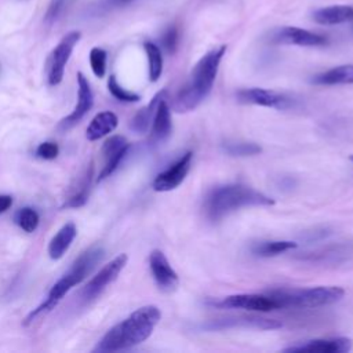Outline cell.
Segmentation results:
<instances>
[{"instance_id": "obj_23", "label": "cell", "mask_w": 353, "mask_h": 353, "mask_svg": "<svg viewBox=\"0 0 353 353\" xmlns=\"http://www.w3.org/2000/svg\"><path fill=\"white\" fill-rule=\"evenodd\" d=\"M165 94H167L165 90L159 91V92L152 98V101H150L146 106H143L142 109H139V110L135 113V116L132 117V120H131V123H130V128H131L134 132H137V134L148 132L149 125H150L152 121H153V116H154V113H156L157 105H159L160 99H161L163 97H165Z\"/></svg>"}, {"instance_id": "obj_10", "label": "cell", "mask_w": 353, "mask_h": 353, "mask_svg": "<svg viewBox=\"0 0 353 353\" xmlns=\"http://www.w3.org/2000/svg\"><path fill=\"white\" fill-rule=\"evenodd\" d=\"M236 99L240 103L245 105H256L263 108L272 109H288L292 106V99L279 91L252 87V88H243L236 92Z\"/></svg>"}, {"instance_id": "obj_21", "label": "cell", "mask_w": 353, "mask_h": 353, "mask_svg": "<svg viewBox=\"0 0 353 353\" xmlns=\"http://www.w3.org/2000/svg\"><path fill=\"white\" fill-rule=\"evenodd\" d=\"M313 19L320 25H339L345 22L353 23V7L352 6L323 7L313 12Z\"/></svg>"}, {"instance_id": "obj_2", "label": "cell", "mask_w": 353, "mask_h": 353, "mask_svg": "<svg viewBox=\"0 0 353 353\" xmlns=\"http://www.w3.org/2000/svg\"><path fill=\"white\" fill-rule=\"evenodd\" d=\"M225 52L226 46H219L210 50L199 59L188 81L175 95L174 109L178 113H188L194 110L208 97L215 83Z\"/></svg>"}, {"instance_id": "obj_32", "label": "cell", "mask_w": 353, "mask_h": 353, "mask_svg": "<svg viewBox=\"0 0 353 353\" xmlns=\"http://www.w3.org/2000/svg\"><path fill=\"white\" fill-rule=\"evenodd\" d=\"M58 153H59V148L52 141L41 142L36 148V156L40 157V159H44V160H52L58 156Z\"/></svg>"}, {"instance_id": "obj_19", "label": "cell", "mask_w": 353, "mask_h": 353, "mask_svg": "<svg viewBox=\"0 0 353 353\" xmlns=\"http://www.w3.org/2000/svg\"><path fill=\"white\" fill-rule=\"evenodd\" d=\"M77 236V228L73 222H68L65 223L55 234L54 237L50 240L48 243V256L54 261L59 259L63 256V254L69 250L70 244L73 243V240Z\"/></svg>"}, {"instance_id": "obj_33", "label": "cell", "mask_w": 353, "mask_h": 353, "mask_svg": "<svg viewBox=\"0 0 353 353\" xmlns=\"http://www.w3.org/2000/svg\"><path fill=\"white\" fill-rule=\"evenodd\" d=\"M161 46L163 48L170 52L174 54L178 46V30L174 26H170L161 36Z\"/></svg>"}, {"instance_id": "obj_9", "label": "cell", "mask_w": 353, "mask_h": 353, "mask_svg": "<svg viewBox=\"0 0 353 353\" xmlns=\"http://www.w3.org/2000/svg\"><path fill=\"white\" fill-rule=\"evenodd\" d=\"M193 160V152L188 150L185 152L176 161H174L170 167H167L164 171L159 172L153 182L152 188L156 192H170L176 189L186 178V175L190 171Z\"/></svg>"}, {"instance_id": "obj_6", "label": "cell", "mask_w": 353, "mask_h": 353, "mask_svg": "<svg viewBox=\"0 0 353 353\" xmlns=\"http://www.w3.org/2000/svg\"><path fill=\"white\" fill-rule=\"evenodd\" d=\"M207 303L218 309H243L251 312H272L280 309L276 298L268 291L263 294H233L221 299H210Z\"/></svg>"}, {"instance_id": "obj_24", "label": "cell", "mask_w": 353, "mask_h": 353, "mask_svg": "<svg viewBox=\"0 0 353 353\" xmlns=\"http://www.w3.org/2000/svg\"><path fill=\"white\" fill-rule=\"evenodd\" d=\"M296 247H298V244L291 240H268V241L255 243L251 247V251H252V254H255L258 256L269 258V256H276L279 254L287 252Z\"/></svg>"}, {"instance_id": "obj_16", "label": "cell", "mask_w": 353, "mask_h": 353, "mask_svg": "<svg viewBox=\"0 0 353 353\" xmlns=\"http://www.w3.org/2000/svg\"><path fill=\"white\" fill-rule=\"evenodd\" d=\"M273 41L301 47H321L328 43L327 37L296 26H283L273 33Z\"/></svg>"}, {"instance_id": "obj_8", "label": "cell", "mask_w": 353, "mask_h": 353, "mask_svg": "<svg viewBox=\"0 0 353 353\" xmlns=\"http://www.w3.org/2000/svg\"><path fill=\"white\" fill-rule=\"evenodd\" d=\"M128 256L127 254H119L117 256H114L110 262H108L95 276H92L90 279V281L84 285V288L81 290V296L84 301H91L95 299L98 295L102 294V291L112 284L119 274L121 273V270L124 269V266L127 265Z\"/></svg>"}, {"instance_id": "obj_15", "label": "cell", "mask_w": 353, "mask_h": 353, "mask_svg": "<svg viewBox=\"0 0 353 353\" xmlns=\"http://www.w3.org/2000/svg\"><path fill=\"white\" fill-rule=\"evenodd\" d=\"M149 268L157 287L165 292L174 291L179 284L178 273L170 265L167 256L160 250H153L149 255Z\"/></svg>"}, {"instance_id": "obj_5", "label": "cell", "mask_w": 353, "mask_h": 353, "mask_svg": "<svg viewBox=\"0 0 353 353\" xmlns=\"http://www.w3.org/2000/svg\"><path fill=\"white\" fill-rule=\"evenodd\" d=\"M280 309L287 307H320L328 306L341 301L345 295V290L336 285H319L310 288H279L270 290Z\"/></svg>"}, {"instance_id": "obj_11", "label": "cell", "mask_w": 353, "mask_h": 353, "mask_svg": "<svg viewBox=\"0 0 353 353\" xmlns=\"http://www.w3.org/2000/svg\"><path fill=\"white\" fill-rule=\"evenodd\" d=\"M353 341L346 336L335 338H314L295 342L283 349L288 353H302V352H319V353H346L352 350Z\"/></svg>"}, {"instance_id": "obj_14", "label": "cell", "mask_w": 353, "mask_h": 353, "mask_svg": "<svg viewBox=\"0 0 353 353\" xmlns=\"http://www.w3.org/2000/svg\"><path fill=\"white\" fill-rule=\"evenodd\" d=\"M283 324L274 319H265L256 316H237V317H225L210 320L201 325L203 330L207 331H218V330H228L236 327L244 328H259V330H276L280 328Z\"/></svg>"}, {"instance_id": "obj_30", "label": "cell", "mask_w": 353, "mask_h": 353, "mask_svg": "<svg viewBox=\"0 0 353 353\" xmlns=\"http://www.w3.org/2000/svg\"><path fill=\"white\" fill-rule=\"evenodd\" d=\"M106 59H108V52L103 48L94 47L90 51V65L92 69V73L97 77H103L106 72Z\"/></svg>"}, {"instance_id": "obj_29", "label": "cell", "mask_w": 353, "mask_h": 353, "mask_svg": "<svg viewBox=\"0 0 353 353\" xmlns=\"http://www.w3.org/2000/svg\"><path fill=\"white\" fill-rule=\"evenodd\" d=\"M73 1L74 0H51L48 4V8L46 11V15H44L46 23L52 25L57 21H59Z\"/></svg>"}, {"instance_id": "obj_28", "label": "cell", "mask_w": 353, "mask_h": 353, "mask_svg": "<svg viewBox=\"0 0 353 353\" xmlns=\"http://www.w3.org/2000/svg\"><path fill=\"white\" fill-rule=\"evenodd\" d=\"M108 90L109 92L120 102H138L141 99V95L137 92H132L130 90H125L124 87L120 85V83L117 81L114 74H110L108 79Z\"/></svg>"}, {"instance_id": "obj_7", "label": "cell", "mask_w": 353, "mask_h": 353, "mask_svg": "<svg viewBox=\"0 0 353 353\" xmlns=\"http://www.w3.org/2000/svg\"><path fill=\"white\" fill-rule=\"evenodd\" d=\"M81 37V33L79 30H72L66 33L61 41L57 44V47L52 50L50 59H48V84L57 85L62 81L65 66L72 55V51L74 46L79 43Z\"/></svg>"}, {"instance_id": "obj_31", "label": "cell", "mask_w": 353, "mask_h": 353, "mask_svg": "<svg viewBox=\"0 0 353 353\" xmlns=\"http://www.w3.org/2000/svg\"><path fill=\"white\" fill-rule=\"evenodd\" d=\"M134 0H101L98 4H95L91 11L95 14V15H102V14H106L109 11H114V10H119V8H123L128 4H131Z\"/></svg>"}, {"instance_id": "obj_34", "label": "cell", "mask_w": 353, "mask_h": 353, "mask_svg": "<svg viewBox=\"0 0 353 353\" xmlns=\"http://www.w3.org/2000/svg\"><path fill=\"white\" fill-rule=\"evenodd\" d=\"M88 200V193H87V189H81L79 192H76L74 194H72L63 204V207L66 208H79V207H83Z\"/></svg>"}, {"instance_id": "obj_36", "label": "cell", "mask_w": 353, "mask_h": 353, "mask_svg": "<svg viewBox=\"0 0 353 353\" xmlns=\"http://www.w3.org/2000/svg\"><path fill=\"white\" fill-rule=\"evenodd\" d=\"M350 160H352V161H353V156H350Z\"/></svg>"}, {"instance_id": "obj_18", "label": "cell", "mask_w": 353, "mask_h": 353, "mask_svg": "<svg viewBox=\"0 0 353 353\" xmlns=\"http://www.w3.org/2000/svg\"><path fill=\"white\" fill-rule=\"evenodd\" d=\"M172 131V123H171V110L170 105L167 102V98L163 97L157 105L156 113L153 116L152 121V130L149 135V142L152 145H159L168 139Z\"/></svg>"}, {"instance_id": "obj_13", "label": "cell", "mask_w": 353, "mask_h": 353, "mask_svg": "<svg viewBox=\"0 0 353 353\" xmlns=\"http://www.w3.org/2000/svg\"><path fill=\"white\" fill-rule=\"evenodd\" d=\"M130 148L131 145L121 135H113L103 142L101 153L103 156L105 163L98 175V181H103L105 178L110 176L116 171V168L120 165V163L128 153Z\"/></svg>"}, {"instance_id": "obj_20", "label": "cell", "mask_w": 353, "mask_h": 353, "mask_svg": "<svg viewBox=\"0 0 353 353\" xmlns=\"http://www.w3.org/2000/svg\"><path fill=\"white\" fill-rule=\"evenodd\" d=\"M117 124H119V117L113 112L110 110L99 112L94 116V119L88 124L85 130V137L88 141H98L105 135L110 134L112 131H114Z\"/></svg>"}, {"instance_id": "obj_4", "label": "cell", "mask_w": 353, "mask_h": 353, "mask_svg": "<svg viewBox=\"0 0 353 353\" xmlns=\"http://www.w3.org/2000/svg\"><path fill=\"white\" fill-rule=\"evenodd\" d=\"M102 258H103V250L101 247H91L84 252H81L74 259L69 270L51 287L46 301L41 302L36 309H33L26 316L23 325H29L37 317L51 312L58 305V302L69 292L70 288L80 284L95 269V266L102 261Z\"/></svg>"}, {"instance_id": "obj_17", "label": "cell", "mask_w": 353, "mask_h": 353, "mask_svg": "<svg viewBox=\"0 0 353 353\" xmlns=\"http://www.w3.org/2000/svg\"><path fill=\"white\" fill-rule=\"evenodd\" d=\"M353 254V247L346 243H335L327 244L312 251L303 252L298 256V259L309 263H321V265H331V263H341L346 261Z\"/></svg>"}, {"instance_id": "obj_35", "label": "cell", "mask_w": 353, "mask_h": 353, "mask_svg": "<svg viewBox=\"0 0 353 353\" xmlns=\"http://www.w3.org/2000/svg\"><path fill=\"white\" fill-rule=\"evenodd\" d=\"M12 205V197L10 194H0V214L6 212Z\"/></svg>"}, {"instance_id": "obj_22", "label": "cell", "mask_w": 353, "mask_h": 353, "mask_svg": "<svg viewBox=\"0 0 353 353\" xmlns=\"http://www.w3.org/2000/svg\"><path fill=\"white\" fill-rule=\"evenodd\" d=\"M317 85H338L353 84V65H339L325 72L317 73L310 80Z\"/></svg>"}, {"instance_id": "obj_27", "label": "cell", "mask_w": 353, "mask_h": 353, "mask_svg": "<svg viewBox=\"0 0 353 353\" xmlns=\"http://www.w3.org/2000/svg\"><path fill=\"white\" fill-rule=\"evenodd\" d=\"M15 223L25 232L32 233L37 229L39 222H40V216L37 214V211L32 207H23L19 208L14 216Z\"/></svg>"}, {"instance_id": "obj_12", "label": "cell", "mask_w": 353, "mask_h": 353, "mask_svg": "<svg viewBox=\"0 0 353 353\" xmlns=\"http://www.w3.org/2000/svg\"><path fill=\"white\" fill-rule=\"evenodd\" d=\"M92 103H94V95H92L91 85H90L87 77L81 72H79L77 73V102H76V106L70 112V114H68L66 117H63L59 121L58 128L61 131H66V130L72 128L92 108Z\"/></svg>"}, {"instance_id": "obj_3", "label": "cell", "mask_w": 353, "mask_h": 353, "mask_svg": "<svg viewBox=\"0 0 353 353\" xmlns=\"http://www.w3.org/2000/svg\"><path fill=\"white\" fill-rule=\"evenodd\" d=\"M274 200L251 186L244 183H226L212 188L203 203L204 215L207 219L216 222L226 215L245 207H268L273 205Z\"/></svg>"}, {"instance_id": "obj_25", "label": "cell", "mask_w": 353, "mask_h": 353, "mask_svg": "<svg viewBox=\"0 0 353 353\" xmlns=\"http://www.w3.org/2000/svg\"><path fill=\"white\" fill-rule=\"evenodd\" d=\"M146 57H148V65H149V80L157 81L163 73V54L157 44L152 41H146L143 44Z\"/></svg>"}, {"instance_id": "obj_1", "label": "cell", "mask_w": 353, "mask_h": 353, "mask_svg": "<svg viewBox=\"0 0 353 353\" xmlns=\"http://www.w3.org/2000/svg\"><path fill=\"white\" fill-rule=\"evenodd\" d=\"M161 319V312L154 305H145L134 310L127 319L113 325L98 342L94 352L112 353L131 349L146 341Z\"/></svg>"}, {"instance_id": "obj_26", "label": "cell", "mask_w": 353, "mask_h": 353, "mask_svg": "<svg viewBox=\"0 0 353 353\" xmlns=\"http://www.w3.org/2000/svg\"><path fill=\"white\" fill-rule=\"evenodd\" d=\"M222 149L226 154L234 157H247L255 156L262 152V148L255 142H245V141H228L222 143Z\"/></svg>"}]
</instances>
